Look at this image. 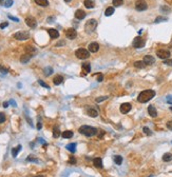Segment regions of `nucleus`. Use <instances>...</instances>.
<instances>
[{
	"label": "nucleus",
	"instance_id": "f257e3e1",
	"mask_svg": "<svg viewBox=\"0 0 172 177\" xmlns=\"http://www.w3.org/2000/svg\"><path fill=\"white\" fill-rule=\"evenodd\" d=\"M154 96H155V92L153 90H146V91H143V92L139 93L138 97H137V100L140 103H146L149 100H151Z\"/></svg>",
	"mask_w": 172,
	"mask_h": 177
},
{
	"label": "nucleus",
	"instance_id": "f03ea898",
	"mask_svg": "<svg viewBox=\"0 0 172 177\" xmlns=\"http://www.w3.org/2000/svg\"><path fill=\"white\" fill-rule=\"evenodd\" d=\"M97 129L94 126H90V125H81L79 129H78V132L80 134L88 136V137H92L97 134Z\"/></svg>",
	"mask_w": 172,
	"mask_h": 177
},
{
	"label": "nucleus",
	"instance_id": "7ed1b4c3",
	"mask_svg": "<svg viewBox=\"0 0 172 177\" xmlns=\"http://www.w3.org/2000/svg\"><path fill=\"white\" fill-rule=\"evenodd\" d=\"M97 27V21L95 19H90L86 22V25H85V30H86V33L87 34H91L93 33Z\"/></svg>",
	"mask_w": 172,
	"mask_h": 177
},
{
	"label": "nucleus",
	"instance_id": "20e7f679",
	"mask_svg": "<svg viewBox=\"0 0 172 177\" xmlns=\"http://www.w3.org/2000/svg\"><path fill=\"white\" fill-rule=\"evenodd\" d=\"M14 38L17 40H26L30 38V33L27 31H20L14 34Z\"/></svg>",
	"mask_w": 172,
	"mask_h": 177
},
{
	"label": "nucleus",
	"instance_id": "39448f33",
	"mask_svg": "<svg viewBox=\"0 0 172 177\" xmlns=\"http://www.w3.org/2000/svg\"><path fill=\"white\" fill-rule=\"evenodd\" d=\"M75 55L78 59H87L90 57V52L85 49H78V50H76Z\"/></svg>",
	"mask_w": 172,
	"mask_h": 177
},
{
	"label": "nucleus",
	"instance_id": "423d86ee",
	"mask_svg": "<svg viewBox=\"0 0 172 177\" xmlns=\"http://www.w3.org/2000/svg\"><path fill=\"white\" fill-rule=\"evenodd\" d=\"M145 43H146V41L142 37H135L132 44H133V46L135 47V49H140V47L145 46Z\"/></svg>",
	"mask_w": 172,
	"mask_h": 177
},
{
	"label": "nucleus",
	"instance_id": "0eeeda50",
	"mask_svg": "<svg viewBox=\"0 0 172 177\" xmlns=\"http://www.w3.org/2000/svg\"><path fill=\"white\" fill-rule=\"evenodd\" d=\"M135 9L139 12L142 11H146L148 9V4L147 2L145 1V0H137V1L135 2Z\"/></svg>",
	"mask_w": 172,
	"mask_h": 177
},
{
	"label": "nucleus",
	"instance_id": "6e6552de",
	"mask_svg": "<svg viewBox=\"0 0 172 177\" xmlns=\"http://www.w3.org/2000/svg\"><path fill=\"white\" fill-rule=\"evenodd\" d=\"M25 23L31 29H35L37 26V21H36V19L34 17H32V16H30V17L25 18Z\"/></svg>",
	"mask_w": 172,
	"mask_h": 177
},
{
	"label": "nucleus",
	"instance_id": "1a4fd4ad",
	"mask_svg": "<svg viewBox=\"0 0 172 177\" xmlns=\"http://www.w3.org/2000/svg\"><path fill=\"white\" fill-rule=\"evenodd\" d=\"M156 55H157L159 58L161 59H168L170 57V52L168 50H159L157 52H156Z\"/></svg>",
	"mask_w": 172,
	"mask_h": 177
},
{
	"label": "nucleus",
	"instance_id": "9d476101",
	"mask_svg": "<svg viewBox=\"0 0 172 177\" xmlns=\"http://www.w3.org/2000/svg\"><path fill=\"white\" fill-rule=\"evenodd\" d=\"M66 36H67V38H69L71 40L72 39H75L76 36H77V32H76L75 29H68L66 31Z\"/></svg>",
	"mask_w": 172,
	"mask_h": 177
},
{
	"label": "nucleus",
	"instance_id": "9b49d317",
	"mask_svg": "<svg viewBox=\"0 0 172 177\" xmlns=\"http://www.w3.org/2000/svg\"><path fill=\"white\" fill-rule=\"evenodd\" d=\"M131 104L130 103H128V102H126V103H122L121 105H120V108H119V110H120V112L122 114H127V113H129V112L131 111Z\"/></svg>",
	"mask_w": 172,
	"mask_h": 177
},
{
	"label": "nucleus",
	"instance_id": "f8f14e48",
	"mask_svg": "<svg viewBox=\"0 0 172 177\" xmlns=\"http://www.w3.org/2000/svg\"><path fill=\"white\" fill-rule=\"evenodd\" d=\"M99 50V44L97 42H91L89 44V52L91 53H96Z\"/></svg>",
	"mask_w": 172,
	"mask_h": 177
},
{
	"label": "nucleus",
	"instance_id": "ddd939ff",
	"mask_svg": "<svg viewBox=\"0 0 172 177\" xmlns=\"http://www.w3.org/2000/svg\"><path fill=\"white\" fill-rule=\"evenodd\" d=\"M86 15L87 14H86L85 11H82V10H77L75 12V18L78 19V20H81V19H84L86 17Z\"/></svg>",
	"mask_w": 172,
	"mask_h": 177
},
{
	"label": "nucleus",
	"instance_id": "4468645a",
	"mask_svg": "<svg viewBox=\"0 0 172 177\" xmlns=\"http://www.w3.org/2000/svg\"><path fill=\"white\" fill-rule=\"evenodd\" d=\"M24 50H25L26 54H29V55H31V56H34V55L37 53V50L35 49L34 46H32V45H26Z\"/></svg>",
	"mask_w": 172,
	"mask_h": 177
},
{
	"label": "nucleus",
	"instance_id": "2eb2a0df",
	"mask_svg": "<svg viewBox=\"0 0 172 177\" xmlns=\"http://www.w3.org/2000/svg\"><path fill=\"white\" fill-rule=\"evenodd\" d=\"M148 113H149V115H150L152 118L157 117V111H156L155 107H153V105H149V107H148Z\"/></svg>",
	"mask_w": 172,
	"mask_h": 177
},
{
	"label": "nucleus",
	"instance_id": "dca6fc26",
	"mask_svg": "<svg viewBox=\"0 0 172 177\" xmlns=\"http://www.w3.org/2000/svg\"><path fill=\"white\" fill-rule=\"evenodd\" d=\"M48 33H49V35H50V37L52 39H55V38H58L59 37V32L57 30H55V29H49L48 30Z\"/></svg>",
	"mask_w": 172,
	"mask_h": 177
},
{
	"label": "nucleus",
	"instance_id": "f3484780",
	"mask_svg": "<svg viewBox=\"0 0 172 177\" xmlns=\"http://www.w3.org/2000/svg\"><path fill=\"white\" fill-rule=\"evenodd\" d=\"M93 165H94L97 169H101L102 168V160H101V158H99V157L94 158V159H93Z\"/></svg>",
	"mask_w": 172,
	"mask_h": 177
},
{
	"label": "nucleus",
	"instance_id": "a211bd4d",
	"mask_svg": "<svg viewBox=\"0 0 172 177\" xmlns=\"http://www.w3.org/2000/svg\"><path fill=\"white\" fill-rule=\"evenodd\" d=\"M143 61L145 62V64H153L155 62V59H154V57H152L150 55H146L144 57V60Z\"/></svg>",
	"mask_w": 172,
	"mask_h": 177
},
{
	"label": "nucleus",
	"instance_id": "6ab92c4d",
	"mask_svg": "<svg viewBox=\"0 0 172 177\" xmlns=\"http://www.w3.org/2000/svg\"><path fill=\"white\" fill-rule=\"evenodd\" d=\"M62 81H64V77H62L61 75H57V76H55V77H54V79H53V82H54V84H55V86H59V84H61V83H62Z\"/></svg>",
	"mask_w": 172,
	"mask_h": 177
},
{
	"label": "nucleus",
	"instance_id": "aec40b11",
	"mask_svg": "<svg viewBox=\"0 0 172 177\" xmlns=\"http://www.w3.org/2000/svg\"><path fill=\"white\" fill-rule=\"evenodd\" d=\"M84 4H85V6L87 9H93L95 6V1L94 0H85Z\"/></svg>",
	"mask_w": 172,
	"mask_h": 177
},
{
	"label": "nucleus",
	"instance_id": "412c9836",
	"mask_svg": "<svg viewBox=\"0 0 172 177\" xmlns=\"http://www.w3.org/2000/svg\"><path fill=\"white\" fill-rule=\"evenodd\" d=\"M66 149H67L68 151H70L71 153H75V152H76V143L72 142V143H69V144H67Z\"/></svg>",
	"mask_w": 172,
	"mask_h": 177
},
{
	"label": "nucleus",
	"instance_id": "4be33fe9",
	"mask_svg": "<svg viewBox=\"0 0 172 177\" xmlns=\"http://www.w3.org/2000/svg\"><path fill=\"white\" fill-rule=\"evenodd\" d=\"M31 55H29V54H24V55H22L21 57H20V61H21V63H27L29 61H30V59H31Z\"/></svg>",
	"mask_w": 172,
	"mask_h": 177
},
{
	"label": "nucleus",
	"instance_id": "5701e85b",
	"mask_svg": "<svg viewBox=\"0 0 172 177\" xmlns=\"http://www.w3.org/2000/svg\"><path fill=\"white\" fill-rule=\"evenodd\" d=\"M88 115L91 116V117H97L98 116V112L95 110V109H89L88 110Z\"/></svg>",
	"mask_w": 172,
	"mask_h": 177
},
{
	"label": "nucleus",
	"instance_id": "b1692460",
	"mask_svg": "<svg viewBox=\"0 0 172 177\" xmlns=\"http://www.w3.org/2000/svg\"><path fill=\"white\" fill-rule=\"evenodd\" d=\"M35 3L40 5V6H48L49 5V1L48 0H34Z\"/></svg>",
	"mask_w": 172,
	"mask_h": 177
},
{
	"label": "nucleus",
	"instance_id": "393cba45",
	"mask_svg": "<svg viewBox=\"0 0 172 177\" xmlns=\"http://www.w3.org/2000/svg\"><path fill=\"white\" fill-rule=\"evenodd\" d=\"M21 146L19 144V146H17L16 148H14V149H12V155L14 156V157H17V155H18V153L21 151Z\"/></svg>",
	"mask_w": 172,
	"mask_h": 177
},
{
	"label": "nucleus",
	"instance_id": "a878e982",
	"mask_svg": "<svg viewBox=\"0 0 172 177\" xmlns=\"http://www.w3.org/2000/svg\"><path fill=\"white\" fill-rule=\"evenodd\" d=\"M145 62L143 61V60H140V61H135L134 62V67L135 68H137V69H144L145 68Z\"/></svg>",
	"mask_w": 172,
	"mask_h": 177
},
{
	"label": "nucleus",
	"instance_id": "bb28decb",
	"mask_svg": "<svg viewBox=\"0 0 172 177\" xmlns=\"http://www.w3.org/2000/svg\"><path fill=\"white\" fill-rule=\"evenodd\" d=\"M82 70H84L85 74L90 73V72H91V66H90V63H88V62L84 63V64H82Z\"/></svg>",
	"mask_w": 172,
	"mask_h": 177
},
{
	"label": "nucleus",
	"instance_id": "cd10ccee",
	"mask_svg": "<svg viewBox=\"0 0 172 177\" xmlns=\"http://www.w3.org/2000/svg\"><path fill=\"white\" fill-rule=\"evenodd\" d=\"M163 160H164V161H166V162L171 161V160H172V154L171 153H165L164 156H163Z\"/></svg>",
	"mask_w": 172,
	"mask_h": 177
},
{
	"label": "nucleus",
	"instance_id": "c85d7f7f",
	"mask_svg": "<svg viewBox=\"0 0 172 177\" xmlns=\"http://www.w3.org/2000/svg\"><path fill=\"white\" fill-rule=\"evenodd\" d=\"M61 135H62V137H64V138H71V137H73L74 134H73L72 131H69L68 130V131H65Z\"/></svg>",
	"mask_w": 172,
	"mask_h": 177
},
{
	"label": "nucleus",
	"instance_id": "c756f323",
	"mask_svg": "<svg viewBox=\"0 0 172 177\" xmlns=\"http://www.w3.org/2000/svg\"><path fill=\"white\" fill-rule=\"evenodd\" d=\"M114 12H115L114 8H112V6H111V8H108V9L105 11V15H106V16H111Z\"/></svg>",
	"mask_w": 172,
	"mask_h": 177
},
{
	"label": "nucleus",
	"instance_id": "7c9ffc66",
	"mask_svg": "<svg viewBox=\"0 0 172 177\" xmlns=\"http://www.w3.org/2000/svg\"><path fill=\"white\" fill-rule=\"evenodd\" d=\"M114 161H115V164H116V165L120 166V165H121V162H122V157H121V156H119V155L114 156Z\"/></svg>",
	"mask_w": 172,
	"mask_h": 177
},
{
	"label": "nucleus",
	"instance_id": "2f4dec72",
	"mask_svg": "<svg viewBox=\"0 0 172 177\" xmlns=\"http://www.w3.org/2000/svg\"><path fill=\"white\" fill-rule=\"evenodd\" d=\"M53 136L55 138H58L60 136V131H59V128L58 126H55L54 130H53Z\"/></svg>",
	"mask_w": 172,
	"mask_h": 177
},
{
	"label": "nucleus",
	"instance_id": "473e14b6",
	"mask_svg": "<svg viewBox=\"0 0 172 177\" xmlns=\"http://www.w3.org/2000/svg\"><path fill=\"white\" fill-rule=\"evenodd\" d=\"M52 73H53V69L51 67H48V68L44 69V75L45 76H50Z\"/></svg>",
	"mask_w": 172,
	"mask_h": 177
},
{
	"label": "nucleus",
	"instance_id": "72a5a7b5",
	"mask_svg": "<svg viewBox=\"0 0 172 177\" xmlns=\"http://www.w3.org/2000/svg\"><path fill=\"white\" fill-rule=\"evenodd\" d=\"M123 3V0H113V5L114 6H120Z\"/></svg>",
	"mask_w": 172,
	"mask_h": 177
},
{
	"label": "nucleus",
	"instance_id": "f704fd0d",
	"mask_svg": "<svg viewBox=\"0 0 172 177\" xmlns=\"http://www.w3.org/2000/svg\"><path fill=\"white\" fill-rule=\"evenodd\" d=\"M26 160H27V161H34V162H38V159H37V158H35L33 155H30V156L26 158Z\"/></svg>",
	"mask_w": 172,
	"mask_h": 177
},
{
	"label": "nucleus",
	"instance_id": "c9c22d12",
	"mask_svg": "<svg viewBox=\"0 0 172 177\" xmlns=\"http://www.w3.org/2000/svg\"><path fill=\"white\" fill-rule=\"evenodd\" d=\"M13 3H14L13 0H5V1H4V6L5 8H10V6L13 5Z\"/></svg>",
	"mask_w": 172,
	"mask_h": 177
},
{
	"label": "nucleus",
	"instance_id": "e433bc0d",
	"mask_svg": "<svg viewBox=\"0 0 172 177\" xmlns=\"http://www.w3.org/2000/svg\"><path fill=\"white\" fill-rule=\"evenodd\" d=\"M109 97L108 96H101V97H97L96 99H95V101L96 102H101V101H104V100H107Z\"/></svg>",
	"mask_w": 172,
	"mask_h": 177
},
{
	"label": "nucleus",
	"instance_id": "4c0bfd02",
	"mask_svg": "<svg viewBox=\"0 0 172 177\" xmlns=\"http://www.w3.org/2000/svg\"><path fill=\"white\" fill-rule=\"evenodd\" d=\"M143 131H144V133L146 134V135H148V136H150L151 134H152V132H151V130L149 128H147V126H145L144 129H143Z\"/></svg>",
	"mask_w": 172,
	"mask_h": 177
},
{
	"label": "nucleus",
	"instance_id": "58836bf2",
	"mask_svg": "<svg viewBox=\"0 0 172 177\" xmlns=\"http://www.w3.org/2000/svg\"><path fill=\"white\" fill-rule=\"evenodd\" d=\"M38 82H39V84H40L41 87H43V88H45V89H50V87H49L48 84H46V83H44V82L42 81V80H38Z\"/></svg>",
	"mask_w": 172,
	"mask_h": 177
},
{
	"label": "nucleus",
	"instance_id": "ea45409f",
	"mask_svg": "<svg viewBox=\"0 0 172 177\" xmlns=\"http://www.w3.org/2000/svg\"><path fill=\"white\" fill-rule=\"evenodd\" d=\"M5 121V115L3 113H0V123H3Z\"/></svg>",
	"mask_w": 172,
	"mask_h": 177
},
{
	"label": "nucleus",
	"instance_id": "a19ab883",
	"mask_svg": "<svg viewBox=\"0 0 172 177\" xmlns=\"http://www.w3.org/2000/svg\"><path fill=\"white\" fill-rule=\"evenodd\" d=\"M0 72L3 73V74H6L8 73V69L4 68V67H2V66H0Z\"/></svg>",
	"mask_w": 172,
	"mask_h": 177
},
{
	"label": "nucleus",
	"instance_id": "79ce46f5",
	"mask_svg": "<svg viewBox=\"0 0 172 177\" xmlns=\"http://www.w3.org/2000/svg\"><path fill=\"white\" fill-rule=\"evenodd\" d=\"M165 64H167V66H172V59H166L164 61Z\"/></svg>",
	"mask_w": 172,
	"mask_h": 177
},
{
	"label": "nucleus",
	"instance_id": "37998d69",
	"mask_svg": "<svg viewBox=\"0 0 172 177\" xmlns=\"http://www.w3.org/2000/svg\"><path fill=\"white\" fill-rule=\"evenodd\" d=\"M162 20H165V21H166L167 18H166V17H157V18L155 19V22H161Z\"/></svg>",
	"mask_w": 172,
	"mask_h": 177
},
{
	"label": "nucleus",
	"instance_id": "c03bdc74",
	"mask_svg": "<svg viewBox=\"0 0 172 177\" xmlns=\"http://www.w3.org/2000/svg\"><path fill=\"white\" fill-rule=\"evenodd\" d=\"M166 126L169 129V130H172V120H170V121H168L167 123H166Z\"/></svg>",
	"mask_w": 172,
	"mask_h": 177
},
{
	"label": "nucleus",
	"instance_id": "a18cd8bd",
	"mask_svg": "<svg viewBox=\"0 0 172 177\" xmlns=\"http://www.w3.org/2000/svg\"><path fill=\"white\" fill-rule=\"evenodd\" d=\"M9 17V19H12V20H14V21H16V22H18L19 21V19L18 18H16V17H14V16H12V15H9L8 16Z\"/></svg>",
	"mask_w": 172,
	"mask_h": 177
},
{
	"label": "nucleus",
	"instance_id": "49530a36",
	"mask_svg": "<svg viewBox=\"0 0 172 177\" xmlns=\"http://www.w3.org/2000/svg\"><path fill=\"white\" fill-rule=\"evenodd\" d=\"M102 80H104V76H102V74H99V75L97 76V81H98V82H101Z\"/></svg>",
	"mask_w": 172,
	"mask_h": 177
},
{
	"label": "nucleus",
	"instance_id": "de8ad7c7",
	"mask_svg": "<svg viewBox=\"0 0 172 177\" xmlns=\"http://www.w3.org/2000/svg\"><path fill=\"white\" fill-rule=\"evenodd\" d=\"M8 25H9L8 22H2L1 24H0V29H4V27H6Z\"/></svg>",
	"mask_w": 172,
	"mask_h": 177
},
{
	"label": "nucleus",
	"instance_id": "09e8293b",
	"mask_svg": "<svg viewBox=\"0 0 172 177\" xmlns=\"http://www.w3.org/2000/svg\"><path fill=\"white\" fill-rule=\"evenodd\" d=\"M69 161H70V164H73V165H75V164H76V159H75V158L72 156V157L70 158V160H69Z\"/></svg>",
	"mask_w": 172,
	"mask_h": 177
},
{
	"label": "nucleus",
	"instance_id": "8fccbe9b",
	"mask_svg": "<svg viewBox=\"0 0 172 177\" xmlns=\"http://www.w3.org/2000/svg\"><path fill=\"white\" fill-rule=\"evenodd\" d=\"M162 11H167V12H169L170 9H169L168 6H163V8H162Z\"/></svg>",
	"mask_w": 172,
	"mask_h": 177
},
{
	"label": "nucleus",
	"instance_id": "3c124183",
	"mask_svg": "<svg viewBox=\"0 0 172 177\" xmlns=\"http://www.w3.org/2000/svg\"><path fill=\"white\" fill-rule=\"evenodd\" d=\"M37 129H38V130H40V129H41V122H38V124H37Z\"/></svg>",
	"mask_w": 172,
	"mask_h": 177
},
{
	"label": "nucleus",
	"instance_id": "603ef678",
	"mask_svg": "<svg viewBox=\"0 0 172 177\" xmlns=\"http://www.w3.org/2000/svg\"><path fill=\"white\" fill-rule=\"evenodd\" d=\"M3 107L4 108H8L9 107V102H3Z\"/></svg>",
	"mask_w": 172,
	"mask_h": 177
},
{
	"label": "nucleus",
	"instance_id": "864d4df0",
	"mask_svg": "<svg viewBox=\"0 0 172 177\" xmlns=\"http://www.w3.org/2000/svg\"><path fill=\"white\" fill-rule=\"evenodd\" d=\"M10 102H11V103H12V104H14V107H16V102H15V101H14V100H11V101H10Z\"/></svg>",
	"mask_w": 172,
	"mask_h": 177
},
{
	"label": "nucleus",
	"instance_id": "5fc2aeb1",
	"mask_svg": "<svg viewBox=\"0 0 172 177\" xmlns=\"http://www.w3.org/2000/svg\"><path fill=\"white\" fill-rule=\"evenodd\" d=\"M0 5H4V1H3V0H0Z\"/></svg>",
	"mask_w": 172,
	"mask_h": 177
},
{
	"label": "nucleus",
	"instance_id": "6e6d98bb",
	"mask_svg": "<svg viewBox=\"0 0 172 177\" xmlns=\"http://www.w3.org/2000/svg\"><path fill=\"white\" fill-rule=\"evenodd\" d=\"M34 177H45L44 175H37V176H34Z\"/></svg>",
	"mask_w": 172,
	"mask_h": 177
},
{
	"label": "nucleus",
	"instance_id": "4d7b16f0",
	"mask_svg": "<svg viewBox=\"0 0 172 177\" xmlns=\"http://www.w3.org/2000/svg\"><path fill=\"white\" fill-rule=\"evenodd\" d=\"M65 1H66V2H70V1H71V0H65Z\"/></svg>",
	"mask_w": 172,
	"mask_h": 177
}]
</instances>
